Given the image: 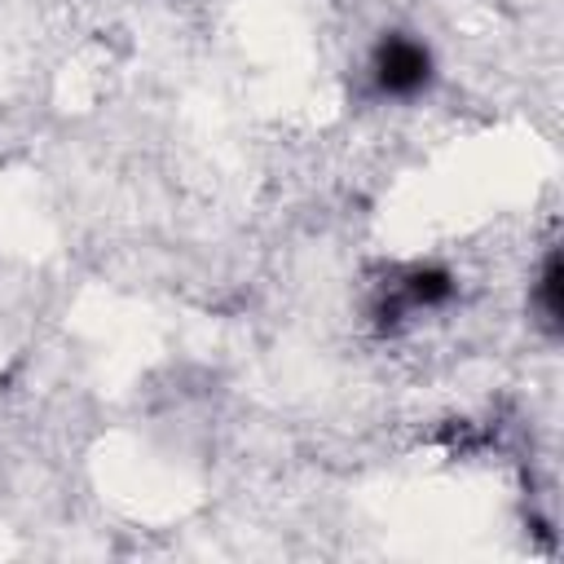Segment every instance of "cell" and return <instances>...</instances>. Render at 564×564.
<instances>
[{
  "label": "cell",
  "instance_id": "obj_1",
  "mask_svg": "<svg viewBox=\"0 0 564 564\" xmlns=\"http://www.w3.org/2000/svg\"><path fill=\"white\" fill-rule=\"evenodd\" d=\"M432 79V53L419 40L405 35H388L375 48V84L388 97H414L419 88H427Z\"/></svg>",
  "mask_w": 564,
  "mask_h": 564
},
{
  "label": "cell",
  "instance_id": "obj_2",
  "mask_svg": "<svg viewBox=\"0 0 564 564\" xmlns=\"http://www.w3.org/2000/svg\"><path fill=\"white\" fill-rule=\"evenodd\" d=\"M542 308H546V322L555 326L560 322V260L555 256L546 260V273H542Z\"/></svg>",
  "mask_w": 564,
  "mask_h": 564
}]
</instances>
